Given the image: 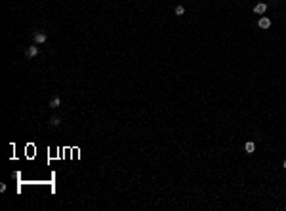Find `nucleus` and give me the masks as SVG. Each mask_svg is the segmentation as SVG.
<instances>
[{"mask_svg":"<svg viewBox=\"0 0 286 211\" xmlns=\"http://www.w3.org/2000/svg\"><path fill=\"white\" fill-rule=\"evenodd\" d=\"M258 27L259 29H269V27H271V19H269V17H261L258 21Z\"/></svg>","mask_w":286,"mask_h":211,"instance_id":"20e7f679","label":"nucleus"},{"mask_svg":"<svg viewBox=\"0 0 286 211\" xmlns=\"http://www.w3.org/2000/svg\"><path fill=\"white\" fill-rule=\"evenodd\" d=\"M282 167H284V169H286V160H284V162H282Z\"/></svg>","mask_w":286,"mask_h":211,"instance_id":"1a4fd4ad","label":"nucleus"},{"mask_svg":"<svg viewBox=\"0 0 286 211\" xmlns=\"http://www.w3.org/2000/svg\"><path fill=\"white\" fill-rule=\"evenodd\" d=\"M59 105H61V99H59V97H54L50 101V109H57Z\"/></svg>","mask_w":286,"mask_h":211,"instance_id":"423d86ee","label":"nucleus"},{"mask_svg":"<svg viewBox=\"0 0 286 211\" xmlns=\"http://www.w3.org/2000/svg\"><path fill=\"white\" fill-rule=\"evenodd\" d=\"M265 12H267V4H265V2H258V4L254 6V14H259V15H263Z\"/></svg>","mask_w":286,"mask_h":211,"instance_id":"7ed1b4c3","label":"nucleus"},{"mask_svg":"<svg viewBox=\"0 0 286 211\" xmlns=\"http://www.w3.org/2000/svg\"><path fill=\"white\" fill-rule=\"evenodd\" d=\"M244 150H246V154H254V150H256V143L254 141H248L244 145Z\"/></svg>","mask_w":286,"mask_h":211,"instance_id":"39448f33","label":"nucleus"},{"mask_svg":"<svg viewBox=\"0 0 286 211\" xmlns=\"http://www.w3.org/2000/svg\"><path fill=\"white\" fill-rule=\"evenodd\" d=\"M174 14H176V15H183V14H185V8H183V6H176Z\"/></svg>","mask_w":286,"mask_h":211,"instance_id":"6e6552de","label":"nucleus"},{"mask_svg":"<svg viewBox=\"0 0 286 211\" xmlns=\"http://www.w3.org/2000/svg\"><path fill=\"white\" fill-rule=\"evenodd\" d=\"M25 55H27L29 59L37 57V55H38V44H34V46H29L27 50H25Z\"/></svg>","mask_w":286,"mask_h":211,"instance_id":"f03ea898","label":"nucleus"},{"mask_svg":"<svg viewBox=\"0 0 286 211\" xmlns=\"http://www.w3.org/2000/svg\"><path fill=\"white\" fill-rule=\"evenodd\" d=\"M32 40H34V44H44L46 40H48V34H46L44 31H37L34 34H32Z\"/></svg>","mask_w":286,"mask_h":211,"instance_id":"f257e3e1","label":"nucleus"},{"mask_svg":"<svg viewBox=\"0 0 286 211\" xmlns=\"http://www.w3.org/2000/svg\"><path fill=\"white\" fill-rule=\"evenodd\" d=\"M61 124V118H59V116H52L50 118V126L52 128H55V126H59Z\"/></svg>","mask_w":286,"mask_h":211,"instance_id":"0eeeda50","label":"nucleus"}]
</instances>
